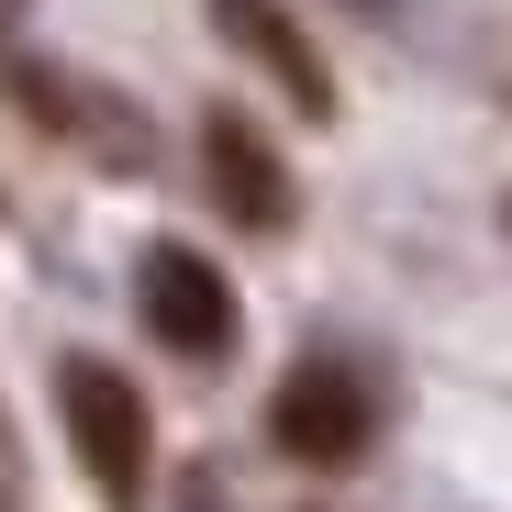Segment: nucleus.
Returning a JSON list of instances; mask_svg holds the SVG:
<instances>
[{
  "label": "nucleus",
  "instance_id": "f03ea898",
  "mask_svg": "<svg viewBox=\"0 0 512 512\" xmlns=\"http://www.w3.org/2000/svg\"><path fill=\"white\" fill-rule=\"evenodd\" d=\"M268 435H279V457H301V468H357L368 435H379V401H368L357 368L301 357V368L279 379V401H268Z\"/></svg>",
  "mask_w": 512,
  "mask_h": 512
},
{
  "label": "nucleus",
  "instance_id": "20e7f679",
  "mask_svg": "<svg viewBox=\"0 0 512 512\" xmlns=\"http://www.w3.org/2000/svg\"><path fill=\"white\" fill-rule=\"evenodd\" d=\"M201 179H212V201H223L245 234H279V223H290V167H279V145L256 134L245 112H212V123H201Z\"/></svg>",
  "mask_w": 512,
  "mask_h": 512
},
{
  "label": "nucleus",
  "instance_id": "f257e3e1",
  "mask_svg": "<svg viewBox=\"0 0 512 512\" xmlns=\"http://www.w3.org/2000/svg\"><path fill=\"white\" fill-rule=\"evenodd\" d=\"M56 412H67V446H78V468H90V490H101L112 512H134L145 479H156L145 390H134L112 357H67V368H56Z\"/></svg>",
  "mask_w": 512,
  "mask_h": 512
},
{
  "label": "nucleus",
  "instance_id": "39448f33",
  "mask_svg": "<svg viewBox=\"0 0 512 512\" xmlns=\"http://www.w3.org/2000/svg\"><path fill=\"white\" fill-rule=\"evenodd\" d=\"M212 23H223V45H245L256 67H268V78H279V90H290L301 112H334V78H323L312 34L279 12V0H212Z\"/></svg>",
  "mask_w": 512,
  "mask_h": 512
},
{
  "label": "nucleus",
  "instance_id": "7ed1b4c3",
  "mask_svg": "<svg viewBox=\"0 0 512 512\" xmlns=\"http://www.w3.org/2000/svg\"><path fill=\"white\" fill-rule=\"evenodd\" d=\"M134 301H145V334L167 357H223L234 346V279L212 268L201 245H145Z\"/></svg>",
  "mask_w": 512,
  "mask_h": 512
}]
</instances>
